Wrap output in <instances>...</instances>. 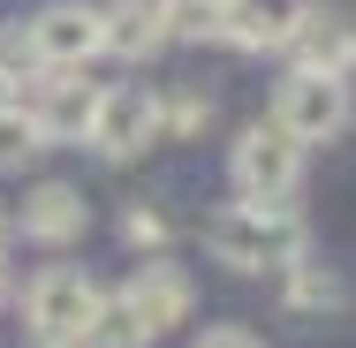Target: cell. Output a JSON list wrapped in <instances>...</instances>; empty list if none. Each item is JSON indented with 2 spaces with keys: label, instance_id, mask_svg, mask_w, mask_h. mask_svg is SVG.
<instances>
[{
  "label": "cell",
  "instance_id": "obj_1",
  "mask_svg": "<svg viewBox=\"0 0 356 348\" xmlns=\"http://www.w3.org/2000/svg\"><path fill=\"white\" fill-rule=\"evenodd\" d=\"M303 250H311V235L288 205H220L205 219V258L227 273H281Z\"/></svg>",
  "mask_w": 356,
  "mask_h": 348
},
{
  "label": "cell",
  "instance_id": "obj_11",
  "mask_svg": "<svg viewBox=\"0 0 356 348\" xmlns=\"http://www.w3.org/2000/svg\"><path fill=\"white\" fill-rule=\"evenodd\" d=\"M303 23V0H227L220 8V46L235 53H281Z\"/></svg>",
  "mask_w": 356,
  "mask_h": 348
},
{
  "label": "cell",
  "instance_id": "obj_13",
  "mask_svg": "<svg viewBox=\"0 0 356 348\" xmlns=\"http://www.w3.org/2000/svg\"><path fill=\"white\" fill-rule=\"evenodd\" d=\"M281 303H288V310H341V303H349V288H341V280L303 250L296 265H281Z\"/></svg>",
  "mask_w": 356,
  "mask_h": 348
},
{
  "label": "cell",
  "instance_id": "obj_23",
  "mask_svg": "<svg viewBox=\"0 0 356 348\" xmlns=\"http://www.w3.org/2000/svg\"><path fill=\"white\" fill-rule=\"evenodd\" d=\"M8 99H15V91H8V83H0V106H8Z\"/></svg>",
  "mask_w": 356,
  "mask_h": 348
},
{
  "label": "cell",
  "instance_id": "obj_2",
  "mask_svg": "<svg viewBox=\"0 0 356 348\" xmlns=\"http://www.w3.org/2000/svg\"><path fill=\"white\" fill-rule=\"evenodd\" d=\"M227 182H235V205H288L303 190V144L273 122H250L227 144Z\"/></svg>",
  "mask_w": 356,
  "mask_h": 348
},
{
  "label": "cell",
  "instance_id": "obj_4",
  "mask_svg": "<svg viewBox=\"0 0 356 348\" xmlns=\"http://www.w3.org/2000/svg\"><path fill=\"white\" fill-rule=\"evenodd\" d=\"M99 91H106V83H91L83 69H46L38 83H23V91H15V106L31 114V129H38L46 151H54V144H91Z\"/></svg>",
  "mask_w": 356,
  "mask_h": 348
},
{
  "label": "cell",
  "instance_id": "obj_7",
  "mask_svg": "<svg viewBox=\"0 0 356 348\" xmlns=\"http://www.w3.org/2000/svg\"><path fill=\"white\" fill-rule=\"evenodd\" d=\"M23 38H31V53H38V69H83V61H99V8L46 0V8L23 23Z\"/></svg>",
  "mask_w": 356,
  "mask_h": 348
},
{
  "label": "cell",
  "instance_id": "obj_5",
  "mask_svg": "<svg viewBox=\"0 0 356 348\" xmlns=\"http://www.w3.org/2000/svg\"><path fill=\"white\" fill-rule=\"evenodd\" d=\"M159 137H167L159 91H144V83H106V91H99V122H91V151H99V159L129 167V159H144Z\"/></svg>",
  "mask_w": 356,
  "mask_h": 348
},
{
  "label": "cell",
  "instance_id": "obj_21",
  "mask_svg": "<svg viewBox=\"0 0 356 348\" xmlns=\"http://www.w3.org/2000/svg\"><path fill=\"white\" fill-rule=\"evenodd\" d=\"M8 242H15V219H8V212H0V258H8Z\"/></svg>",
  "mask_w": 356,
  "mask_h": 348
},
{
  "label": "cell",
  "instance_id": "obj_15",
  "mask_svg": "<svg viewBox=\"0 0 356 348\" xmlns=\"http://www.w3.org/2000/svg\"><path fill=\"white\" fill-rule=\"evenodd\" d=\"M159 114H167V137H205L213 129V91L205 83H175L159 99Z\"/></svg>",
  "mask_w": 356,
  "mask_h": 348
},
{
  "label": "cell",
  "instance_id": "obj_3",
  "mask_svg": "<svg viewBox=\"0 0 356 348\" xmlns=\"http://www.w3.org/2000/svg\"><path fill=\"white\" fill-rule=\"evenodd\" d=\"M99 303H106V288L83 273V265H46V273L23 288V326L38 341H83L91 318H99Z\"/></svg>",
  "mask_w": 356,
  "mask_h": 348
},
{
  "label": "cell",
  "instance_id": "obj_18",
  "mask_svg": "<svg viewBox=\"0 0 356 348\" xmlns=\"http://www.w3.org/2000/svg\"><path fill=\"white\" fill-rule=\"evenodd\" d=\"M167 235H175V227H167L159 205H129L122 212V242H129L137 258H167Z\"/></svg>",
  "mask_w": 356,
  "mask_h": 348
},
{
  "label": "cell",
  "instance_id": "obj_19",
  "mask_svg": "<svg viewBox=\"0 0 356 348\" xmlns=\"http://www.w3.org/2000/svg\"><path fill=\"white\" fill-rule=\"evenodd\" d=\"M190 348H266V341H258L250 326H205V333H197Z\"/></svg>",
  "mask_w": 356,
  "mask_h": 348
},
{
  "label": "cell",
  "instance_id": "obj_9",
  "mask_svg": "<svg viewBox=\"0 0 356 348\" xmlns=\"http://www.w3.org/2000/svg\"><path fill=\"white\" fill-rule=\"evenodd\" d=\"M281 53L303 76H341V83H349V69H356V23L341 15V8H303V23H296V38H288Z\"/></svg>",
  "mask_w": 356,
  "mask_h": 348
},
{
  "label": "cell",
  "instance_id": "obj_12",
  "mask_svg": "<svg viewBox=\"0 0 356 348\" xmlns=\"http://www.w3.org/2000/svg\"><path fill=\"white\" fill-rule=\"evenodd\" d=\"M175 38H167V8L159 0H114V8H99V53H114V61H152V53H167Z\"/></svg>",
  "mask_w": 356,
  "mask_h": 348
},
{
  "label": "cell",
  "instance_id": "obj_8",
  "mask_svg": "<svg viewBox=\"0 0 356 348\" xmlns=\"http://www.w3.org/2000/svg\"><path fill=\"white\" fill-rule=\"evenodd\" d=\"M122 303L137 310L152 333H175V326H190V310H197V280L182 273L175 258H144L137 273L122 280Z\"/></svg>",
  "mask_w": 356,
  "mask_h": 348
},
{
  "label": "cell",
  "instance_id": "obj_10",
  "mask_svg": "<svg viewBox=\"0 0 356 348\" xmlns=\"http://www.w3.org/2000/svg\"><path fill=\"white\" fill-rule=\"evenodd\" d=\"M15 219V235L23 242H46V250H69L76 235L91 227V205H83V190H69V182H38L23 205L8 212Z\"/></svg>",
  "mask_w": 356,
  "mask_h": 348
},
{
  "label": "cell",
  "instance_id": "obj_17",
  "mask_svg": "<svg viewBox=\"0 0 356 348\" xmlns=\"http://www.w3.org/2000/svg\"><path fill=\"white\" fill-rule=\"evenodd\" d=\"M159 8H167V38L213 46V38H220V8H227V0H159Z\"/></svg>",
  "mask_w": 356,
  "mask_h": 348
},
{
  "label": "cell",
  "instance_id": "obj_20",
  "mask_svg": "<svg viewBox=\"0 0 356 348\" xmlns=\"http://www.w3.org/2000/svg\"><path fill=\"white\" fill-rule=\"evenodd\" d=\"M15 303V280H8V258H0V310Z\"/></svg>",
  "mask_w": 356,
  "mask_h": 348
},
{
  "label": "cell",
  "instance_id": "obj_14",
  "mask_svg": "<svg viewBox=\"0 0 356 348\" xmlns=\"http://www.w3.org/2000/svg\"><path fill=\"white\" fill-rule=\"evenodd\" d=\"M152 341H159V333L144 326L122 295H106V303H99V318H91V333H83V348H152Z\"/></svg>",
  "mask_w": 356,
  "mask_h": 348
},
{
  "label": "cell",
  "instance_id": "obj_22",
  "mask_svg": "<svg viewBox=\"0 0 356 348\" xmlns=\"http://www.w3.org/2000/svg\"><path fill=\"white\" fill-rule=\"evenodd\" d=\"M38 348H83V341H38Z\"/></svg>",
  "mask_w": 356,
  "mask_h": 348
},
{
  "label": "cell",
  "instance_id": "obj_16",
  "mask_svg": "<svg viewBox=\"0 0 356 348\" xmlns=\"http://www.w3.org/2000/svg\"><path fill=\"white\" fill-rule=\"evenodd\" d=\"M38 151H46V137H38V129H31V114L8 99V106H0V174H23Z\"/></svg>",
  "mask_w": 356,
  "mask_h": 348
},
{
  "label": "cell",
  "instance_id": "obj_6",
  "mask_svg": "<svg viewBox=\"0 0 356 348\" xmlns=\"http://www.w3.org/2000/svg\"><path fill=\"white\" fill-rule=\"evenodd\" d=\"M349 114H356V99H349L341 76L288 69V83L273 91V129H288L296 144H334L341 129H349Z\"/></svg>",
  "mask_w": 356,
  "mask_h": 348
}]
</instances>
